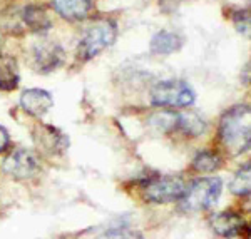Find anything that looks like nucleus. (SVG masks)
<instances>
[{"label":"nucleus","mask_w":251,"mask_h":239,"mask_svg":"<svg viewBox=\"0 0 251 239\" xmlns=\"http://www.w3.org/2000/svg\"><path fill=\"white\" fill-rule=\"evenodd\" d=\"M218 139L223 151L231 157L251 151V105H233L221 116Z\"/></svg>","instance_id":"nucleus-1"},{"label":"nucleus","mask_w":251,"mask_h":239,"mask_svg":"<svg viewBox=\"0 0 251 239\" xmlns=\"http://www.w3.org/2000/svg\"><path fill=\"white\" fill-rule=\"evenodd\" d=\"M186 182L181 176L174 174H151L141 182V191L146 201L154 204L181 201L186 191Z\"/></svg>","instance_id":"nucleus-2"},{"label":"nucleus","mask_w":251,"mask_h":239,"mask_svg":"<svg viewBox=\"0 0 251 239\" xmlns=\"http://www.w3.org/2000/svg\"><path fill=\"white\" fill-rule=\"evenodd\" d=\"M117 37V27L112 20H97L84 32L77 44V59L86 60L94 59L102 50L111 47Z\"/></svg>","instance_id":"nucleus-3"},{"label":"nucleus","mask_w":251,"mask_h":239,"mask_svg":"<svg viewBox=\"0 0 251 239\" xmlns=\"http://www.w3.org/2000/svg\"><path fill=\"white\" fill-rule=\"evenodd\" d=\"M223 182L220 177H200L186 188L181 197V208L189 213H200L213 208L221 196Z\"/></svg>","instance_id":"nucleus-4"},{"label":"nucleus","mask_w":251,"mask_h":239,"mask_svg":"<svg viewBox=\"0 0 251 239\" xmlns=\"http://www.w3.org/2000/svg\"><path fill=\"white\" fill-rule=\"evenodd\" d=\"M196 100L193 87L179 79L161 80L151 89V102L156 107L181 109L189 107Z\"/></svg>","instance_id":"nucleus-5"},{"label":"nucleus","mask_w":251,"mask_h":239,"mask_svg":"<svg viewBox=\"0 0 251 239\" xmlns=\"http://www.w3.org/2000/svg\"><path fill=\"white\" fill-rule=\"evenodd\" d=\"M40 164L34 152L29 149H15L3 159L2 171L15 181H25L39 172Z\"/></svg>","instance_id":"nucleus-6"},{"label":"nucleus","mask_w":251,"mask_h":239,"mask_svg":"<svg viewBox=\"0 0 251 239\" xmlns=\"http://www.w3.org/2000/svg\"><path fill=\"white\" fill-rule=\"evenodd\" d=\"M34 143L42 152L49 156H59L69 147V139L60 129L49 124H39L34 129Z\"/></svg>","instance_id":"nucleus-7"},{"label":"nucleus","mask_w":251,"mask_h":239,"mask_svg":"<svg viewBox=\"0 0 251 239\" xmlns=\"http://www.w3.org/2000/svg\"><path fill=\"white\" fill-rule=\"evenodd\" d=\"M64 64V48L54 42H39L32 48V66L37 72L49 74Z\"/></svg>","instance_id":"nucleus-8"},{"label":"nucleus","mask_w":251,"mask_h":239,"mask_svg":"<svg viewBox=\"0 0 251 239\" xmlns=\"http://www.w3.org/2000/svg\"><path fill=\"white\" fill-rule=\"evenodd\" d=\"M209 226H211L213 233L220 238H238L248 229L246 221L241 214L234 213V211H220L214 213L209 217Z\"/></svg>","instance_id":"nucleus-9"},{"label":"nucleus","mask_w":251,"mask_h":239,"mask_svg":"<svg viewBox=\"0 0 251 239\" xmlns=\"http://www.w3.org/2000/svg\"><path fill=\"white\" fill-rule=\"evenodd\" d=\"M54 105V99L44 89H27L20 96V107L32 117L46 116Z\"/></svg>","instance_id":"nucleus-10"},{"label":"nucleus","mask_w":251,"mask_h":239,"mask_svg":"<svg viewBox=\"0 0 251 239\" xmlns=\"http://www.w3.org/2000/svg\"><path fill=\"white\" fill-rule=\"evenodd\" d=\"M52 7L60 17L69 22H80L92 12L91 0H52Z\"/></svg>","instance_id":"nucleus-11"},{"label":"nucleus","mask_w":251,"mask_h":239,"mask_svg":"<svg viewBox=\"0 0 251 239\" xmlns=\"http://www.w3.org/2000/svg\"><path fill=\"white\" fill-rule=\"evenodd\" d=\"M184 46V39L179 34L171 30H159L152 35L149 48L154 55H171L174 52L181 50Z\"/></svg>","instance_id":"nucleus-12"},{"label":"nucleus","mask_w":251,"mask_h":239,"mask_svg":"<svg viewBox=\"0 0 251 239\" xmlns=\"http://www.w3.org/2000/svg\"><path fill=\"white\" fill-rule=\"evenodd\" d=\"M22 22L29 30L34 32H46L52 27V19L49 15V12L40 5H27L24 7L22 14Z\"/></svg>","instance_id":"nucleus-13"},{"label":"nucleus","mask_w":251,"mask_h":239,"mask_svg":"<svg viewBox=\"0 0 251 239\" xmlns=\"http://www.w3.org/2000/svg\"><path fill=\"white\" fill-rule=\"evenodd\" d=\"M19 69L15 59L9 57V55H3L0 52V91L10 92L19 86Z\"/></svg>","instance_id":"nucleus-14"},{"label":"nucleus","mask_w":251,"mask_h":239,"mask_svg":"<svg viewBox=\"0 0 251 239\" xmlns=\"http://www.w3.org/2000/svg\"><path fill=\"white\" fill-rule=\"evenodd\" d=\"M229 191L234 196H248L251 194V163L243 164L234 172L231 182H229Z\"/></svg>","instance_id":"nucleus-15"},{"label":"nucleus","mask_w":251,"mask_h":239,"mask_svg":"<svg viewBox=\"0 0 251 239\" xmlns=\"http://www.w3.org/2000/svg\"><path fill=\"white\" fill-rule=\"evenodd\" d=\"M223 159L218 152L214 151H201L194 156L193 159V171L196 172H214L221 167Z\"/></svg>","instance_id":"nucleus-16"},{"label":"nucleus","mask_w":251,"mask_h":239,"mask_svg":"<svg viewBox=\"0 0 251 239\" xmlns=\"http://www.w3.org/2000/svg\"><path fill=\"white\" fill-rule=\"evenodd\" d=\"M177 129L189 137H198V136L204 134L206 122L198 114H194V112H188V114H179Z\"/></svg>","instance_id":"nucleus-17"},{"label":"nucleus","mask_w":251,"mask_h":239,"mask_svg":"<svg viewBox=\"0 0 251 239\" xmlns=\"http://www.w3.org/2000/svg\"><path fill=\"white\" fill-rule=\"evenodd\" d=\"M151 125L156 129V131L161 132H171L176 131L177 124H179V114L173 111H161L156 112V114L151 116Z\"/></svg>","instance_id":"nucleus-18"},{"label":"nucleus","mask_w":251,"mask_h":239,"mask_svg":"<svg viewBox=\"0 0 251 239\" xmlns=\"http://www.w3.org/2000/svg\"><path fill=\"white\" fill-rule=\"evenodd\" d=\"M231 22L243 37L251 40V9H238L231 12Z\"/></svg>","instance_id":"nucleus-19"},{"label":"nucleus","mask_w":251,"mask_h":239,"mask_svg":"<svg viewBox=\"0 0 251 239\" xmlns=\"http://www.w3.org/2000/svg\"><path fill=\"white\" fill-rule=\"evenodd\" d=\"M99 239H144L139 231L129 229V228H114L109 229Z\"/></svg>","instance_id":"nucleus-20"},{"label":"nucleus","mask_w":251,"mask_h":239,"mask_svg":"<svg viewBox=\"0 0 251 239\" xmlns=\"http://www.w3.org/2000/svg\"><path fill=\"white\" fill-rule=\"evenodd\" d=\"M10 144V136L3 125H0V152H3Z\"/></svg>","instance_id":"nucleus-21"},{"label":"nucleus","mask_w":251,"mask_h":239,"mask_svg":"<svg viewBox=\"0 0 251 239\" xmlns=\"http://www.w3.org/2000/svg\"><path fill=\"white\" fill-rule=\"evenodd\" d=\"M241 77H243V82H245V84L251 82V62L246 64V67H245V71H243Z\"/></svg>","instance_id":"nucleus-22"},{"label":"nucleus","mask_w":251,"mask_h":239,"mask_svg":"<svg viewBox=\"0 0 251 239\" xmlns=\"http://www.w3.org/2000/svg\"><path fill=\"white\" fill-rule=\"evenodd\" d=\"M248 231H250V234H251V226H248Z\"/></svg>","instance_id":"nucleus-23"},{"label":"nucleus","mask_w":251,"mask_h":239,"mask_svg":"<svg viewBox=\"0 0 251 239\" xmlns=\"http://www.w3.org/2000/svg\"><path fill=\"white\" fill-rule=\"evenodd\" d=\"M250 3H251V0H250Z\"/></svg>","instance_id":"nucleus-24"}]
</instances>
